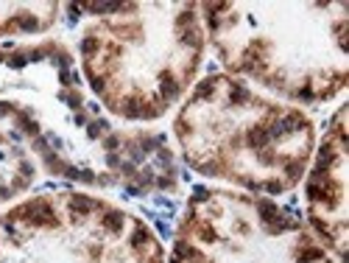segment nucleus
I'll return each mask as SVG.
<instances>
[{
	"label": "nucleus",
	"mask_w": 349,
	"mask_h": 263,
	"mask_svg": "<svg viewBox=\"0 0 349 263\" xmlns=\"http://www.w3.org/2000/svg\"><path fill=\"white\" fill-rule=\"evenodd\" d=\"M148 241H151V235H148L143 227H137V229H134V235H132V246H134V249H140V246H146Z\"/></svg>",
	"instance_id": "7"
},
{
	"label": "nucleus",
	"mask_w": 349,
	"mask_h": 263,
	"mask_svg": "<svg viewBox=\"0 0 349 263\" xmlns=\"http://www.w3.org/2000/svg\"><path fill=\"white\" fill-rule=\"evenodd\" d=\"M103 227L109 229V232H120V227H123V216H120V213H109V216L103 218Z\"/></svg>",
	"instance_id": "4"
},
{
	"label": "nucleus",
	"mask_w": 349,
	"mask_h": 263,
	"mask_svg": "<svg viewBox=\"0 0 349 263\" xmlns=\"http://www.w3.org/2000/svg\"><path fill=\"white\" fill-rule=\"evenodd\" d=\"M103 146H106V149H115V146H117V138H106L103 140Z\"/></svg>",
	"instance_id": "15"
},
{
	"label": "nucleus",
	"mask_w": 349,
	"mask_h": 263,
	"mask_svg": "<svg viewBox=\"0 0 349 263\" xmlns=\"http://www.w3.org/2000/svg\"><path fill=\"white\" fill-rule=\"evenodd\" d=\"M101 132H106V123H101V121H98V123H92V126H90V135H92V138H98Z\"/></svg>",
	"instance_id": "12"
},
{
	"label": "nucleus",
	"mask_w": 349,
	"mask_h": 263,
	"mask_svg": "<svg viewBox=\"0 0 349 263\" xmlns=\"http://www.w3.org/2000/svg\"><path fill=\"white\" fill-rule=\"evenodd\" d=\"M268 140H271V135H268V129H263V126H257L251 132V146H266Z\"/></svg>",
	"instance_id": "6"
},
{
	"label": "nucleus",
	"mask_w": 349,
	"mask_h": 263,
	"mask_svg": "<svg viewBox=\"0 0 349 263\" xmlns=\"http://www.w3.org/2000/svg\"><path fill=\"white\" fill-rule=\"evenodd\" d=\"M324 258V252L316 249V246H307V249L299 252V263H307V261H321Z\"/></svg>",
	"instance_id": "5"
},
{
	"label": "nucleus",
	"mask_w": 349,
	"mask_h": 263,
	"mask_svg": "<svg viewBox=\"0 0 349 263\" xmlns=\"http://www.w3.org/2000/svg\"><path fill=\"white\" fill-rule=\"evenodd\" d=\"M70 207H73V213H90V210L98 207V202H92L87 196H73V199H70Z\"/></svg>",
	"instance_id": "2"
},
{
	"label": "nucleus",
	"mask_w": 349,
	"mask_h": 263,
	"mask_svg": "<svg viewBox=\"0 0 349 263\" xmlns=\"http://www.w3.org/2000/svg\"><path fill=\"white\" fill-rule=\"evenodd\" d=\"M249 98V92H246V87H240V84H232V90H229V101L232 104H240V101H246Z\"/></svg>",
	"instance_id": "8"
},
{
	"label": "nucleus",
	"mask_w": 349,
	"mask_h": 263,
	"mask_svg": "<svg viewBox=\"0 0 349 263\" xmlns=\"http://www.w3.org/2000/svg\"><path fill=\"white\" fill-rule=\"evenodd\" d=\"M257 210H260V216L266 218V221H274V218H280V210H277V205H274V202H268V199L257 202Z\"/></svg>",
	"instance_id": "3"
},
{
	"label": "nucleus",
	"mask_w": 349,
	"mask_h": 263,
	"mask_svg": "<svg viewBox=\"0 0 349 263\" xmlns=\"http://www.w3.org/2000/svg\"><path fill=\"white\" fill-rule=\"evenodd\" d=\"M95 51H98V39H92V36H87V39L81 42V53H84V56H92Z\"/></svg>",
	"instance_id": "10"
},
{
	"label": "nucleus",
	"mask_w": 349,
	"mask_h": 263,
	"mask_svg": "<svg viewBox=\"0 0 349 263\" xmlns=\"http://www.w3.org/2000/svg\"><path fill=\"white\" fill-rule=\"evenodd\" d=\"M17 25H20L23 31H36V20L28 17V14H25V17H17Z\"/></svg>",
	"instance_id": "11"
},
{
	"label": "nucleus",
	"mask_w": 349,
	"mask_h": 263,
	"mask_svg": "<svg viewBox=\"0 0 349 263\" xmlns=\"http://www.w3.org/2000/svg\"><path fill=\"white\" fill-rule=\"evenodd\" d=\"M12 65H14V68H23V65H25V56H20V53H17V56H12Z\"/></svg>",
	"instance_id": "14"
},
{
	"label": "nucleus",
	"mask_w": 349,
	"mask_h": 263,
	"mask_svg": "<svg viewBox=\"0 0 349 263\" xmlns=\"http://www.w3.org/2000/svg\"><path fill=\"white\" fill-rule=\"evenodd\" d=\"M288 174H291V176H299V174H302V162H288Z\"/></svg>",
	"instance_id": "13"
},
{
	"label": "nucleus",
	"mask_w": 349,
	"mask_h": 263,
	"mask_svg": "<svg viewBox=\"0 0 349 263\" xmlns=\"http://www.w3.org/2000/svg\"><path fill=\"white\" fill-rule=\"evenodd\" d=\"M215 90V79H207L199 84V90H196V98H207V95H213Z\"/></svg>",
	"instance_id": "9"
},
{
	"label": "nucleus",
	"mask_w": 349,
	"mask_h": 263,
	"mask_svg": "<svg viewBox=\"0 0 349 263\" xmlns=\"http://www.w3.org/2000/svg\"><path fill=\"white\" fill-rule=\"evenodd\" d=\"M159 92H162V98H165V101H170V98H176V95H179V84L173 81L170 73H162V79H159Z\"/></svg>",
	"instance_id": "1"
}]
</instances>
